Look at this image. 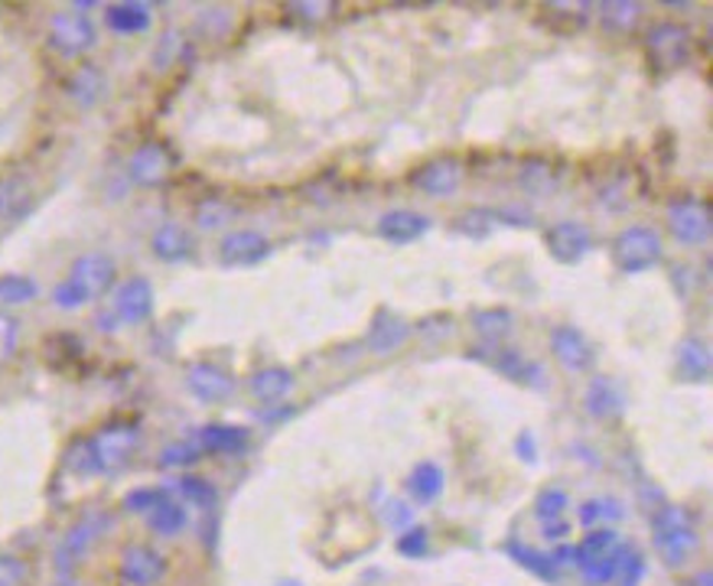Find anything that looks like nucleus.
<instances>
[{
	"instance_id": "6e6552de",
	"label": "nucleus",
	"mask_w": 713,
	"mask_h": 586,
	"mask_svg": "<svg viewBox=\"0 0 713 586\" xmlns=\"http://www.w3.org/2000/svg\"><path fill=\"white\" fill-rule=\"evenodd\" d=\"M268 254H271V241L255 228H235L218 245V258L228 268H251V264H261Z\"/></svg>"
},
{
	"instance_id": "f03ea898",
	"label": "nucleus",
	"mask_w": 713,
	"mask_h": 586,
	"mask_svg": "<svg viewBox=\"0 0 713 586\" xmlns=\"http://www.w3.org/2000/svg\"><path fill=\"white\" fill-rule=\"evenodd\" d=\"M111 528V512H88L82 514L69 531L60 538L56 551H53V564L60 574H75L82 567V561L95 551V544L108 534Z\"/></svg>"
},
{
	"instance_id": "39448f33",
	"label": "nucleus",
	"mask_w": 713,
	"mask_h": 586,
	"mask_svg": "<svg viewBox=\"0 0 713 586\" xmlns=\"http://www.w3.org/2000/svg\"><path fill=\"white\" fill-rule=\"evenodd\" d=\"M95 40H98V30H95L91 17L82 10H60L50 20V43L66 59L85 56L95 46Z\"/></svg>"
},
{
	"instance_id": "c9c22d12",
	"label": "nucleus",
	"mask_w": 713,
	"mask_h": 586,
	"mask_svg": "<svg viewBox=\"0 0 713 586\" xmlns=\"http://www.w3.org/2000/svg\"><path fill=\"white\" fill-rule=\"evenodd\" d=\"M619 554H623V544L613 551V554H606V557H596V561H586V564H580V574H583V580L590 586H606L616 580V571H619Z\"/></svg>"
},
{
	"instance_id": "5fc2aeb1",
	"label": "nucleus",
	"mask_w": 713,
	"mask_h": 586,
	"mask_svg": "<svg viewBox=\"0 0 713 586\" xmlns=\"http://www.w3.org/2000/svg\"><path fill=\"white\" fill-rule=\"evenodd\" d=\"M541 531H544V538H548V541H564V538L571 534V524L558 518V524H554V521H544V528H541Z\"/></svg>"
},
{
	"instance_id": "49530a36",
	"label": "nucleus",
	"mask_w": 713,
	"mask_h": 586,
	"mask_svg": "<svg viewBox=\"0 0 713 586\" xmlns=\"http://www.w3.org/2000/svg\"><path fill=\"white\" fill-rule=\"evenodd\" d=\"M17 346H20V323H17V316L0 310V366L7 359H13Z\"/></svg>"
},
{
	"instance_id": "7c9ffc66",
	"label": "nucleus",
	"mask_w": 713,
	"mask_h": 586,
	"mask_svg": "<svg viewBox=\"0 0 713 586\" xmlns=\"http://www.w3.org/2000/svg\"><path fill=\"white\" fill-rule=\"evenodd\" d=\"M518 183L521 189H528V196H548L554 186H558V176H554V166L544 163V160H528L518 173Z\"/></svg>"
},
{
	"instance_id": "9b49d317",
	"label": "nucleus",
	"mask_w": 713,
	"mask_h": 586,
	"mask_svg": "<svg viewBox=\"0 0 713 586\" xmlns=\"http://www.w3.org/2000/svg\"><path fill=\"white\" fill-rule=\"evenodd\" d=\"M115 278H118V264H115L108 254H101V251H91V254L75 258V264H72L69 271V281H75L91 300L111 291V287H115Z\"/></svg>"
},
{
	"instance_id": "864d4df0",
	"label": "nucleus",
	"mask_w": 713,
	"mask_h": 586,
	"mask_svg": "<svg viewBox=\"0 0 713 586\" xmlns=\"http://www.w3.org/2000/svg\"><path fill=\"white\" fill-rule=\"evenodd\" d=\"M515 449H518V456H521V459L538 463V446H534V437H531V434H521L518 443H515Z\"/></svg>"
},
{
	"instance_id": "79ce46f5",
	"label": "nucleus",
	"mask_w": 713,
	"mask_h": 586,
	"mask_svg": "<svg viewBox=\"0 0 713 586\" xmlns=\"http://www.w3.org/2000/svg\"><path fill=\"white\" fill-rule=\"evenodd\" d=\"M568 492L564 489H541L538 492V499H534V514L541 518V524L544 521H558L564 509H568Z\"/></svg>"
},
{
	"instance_id": "a878e982",
	"label": "nucleus",
	"mask_w": 713,
	"mask_h": 586,
	"mask_svg": "<svg viewBox=\"0 0 713 586\" xmlns=\"http://www.w3.org/2000/svg\"><path fill=\"white\" fill-rule=\"evenodd\" d=\"M678 375L684 381H694V384H704L711 378V349L701 339L681 343V349H678Z\"/></svg>"
},
{
	"instance_id": "dca6fc26",
	"label": "nucleus",
	"mask_w": 713,
	"mask_h": 586,
	"mask_svg": "<svg viewBox=\"0 0 713 586\" xmlns=\"http://www.w3.org/2000/svg\"><path fill=\"white\" fill-rule=\"evenodd\" d=\"M460 183H463V166H460V160H453V156L430 160L428 166H421L418 176H414V186L424 189L428 196H436V199L453 196V193L460 189Z\"/></svg>"
},
{
	"instance_id": "cd10ccee",
	"label": "nucleus",
	"mask_w": 713,
	"mask_h": 586,
	"mask_svg": "<svg viewBox=\"0 0 713 586\" xmlns=\"http://www.w3.org/2000/svg\"><path fill=\"white\" fill-rule=\"evenodd\" d=\"M619 534L613 528H590L586 538L573 547V564H586V561H596V557H606L619 547Z\"/></svg>"
},
{
	"instance_id": "c03bdc74",
	"label": "nucleus",
	"mask_w": 713,
	"mask_h": 586,
	"mask_svg": "<svg viewBox=\"0 0 713 586\" xmlns=\"http://www.w3.org/2000/svg\"><path fill=\"white\" fill-rule=\"evenodd\" d=\"M235 219V209L228 203H203L199 213H196V225L203 231H215V228H225Z\"/></svg>"
},
{
	"instance_id": "1a4fd4ad",
	"label": "nucleus",
	"mask_w": 713,
	"mask_h": 586,
	"mask_svg": "<svg viewBox=\"0 0 713 586\" xmlns=\"http://www.w3.org/2000/svg\"><path fill=\"white\" fill-rule=\"evenodd\" d=\"M544 241H548V251L554 254V261H561V264H580L593 251V231L583 221L551 225Z\"/></svg>"
},
{
	"instance_id": "ea45409f",
	"label": "nucleus",
	"mask_w": 713,
	"mask_h": 586,
	"mask_svg": "<svg viewBox=\"0 0 713 586\" xmlns=\"http://www.w3.org/2000/svg\"><path fill=\"white\" fill-rule=\"evenodd\" d=\"M180 492H183V499H190L199 509H213L215 502H218L215 486L209 479H203V476H183L180 479Z\"/></svg>"
},
{
	"instance_id": "2f4dec72",
	"label": "nucleus",
	"mask_w": 713,
	"mask_h": 586,
	"mask_svg": "<svg viewBox=\"0 0 713 586\" xmlns=\"http://www.w3.org/2000/svg\"><path fill=\"white\" fill-rule=\"evenodd\" d=\"M186 521H190V512L180 506V502H163L160 509H153V512L147 514V524H150V531L153 534H160V538H173V534H180L183 528H186Z\"/></svg>"
},
{
	"instance_id": "de8ad7c7",
	"label": "nucleus",
	"mask_w": 713,
	"mask_h": 586,
	"mask_svg": "<svg viewBox=\"0 0 713 586\" xmlns=\"http://www.w3.org/2000/svg\"><path fill=\"white\" fill-rule=\"evenodd\" d=\"M428 528H408L404 534H398V554L401 557H424L428 554Z\"/></svg>"
},
{
	"instance_id": "5701e85b",
	"label": "nucleus",
	"mask_w": 713,
	"mask_h": 586,
	"mask_svg": "<svg viewBox=\"0 0 713 586\" xmlns=\"http://www.w3.org/2000/svg\"><path fill=\"white\" fill-rule=\"evenodd\" d=\"M290 388H293V375L281 366L261 368V371H255V375H251V381H248V391H251L261 404H274V401H281V398L290 394Z\"/></svg>"
},
{
	"instance_id": "423d86ee",
	"label": "nucleus",
	"mask_w": 713,
	"mask_h": 586,
	"mask_svg": "<svg viewBox=\"0 0 713 586\" xmlns=\"http://www.w3.org/2000/svg\"><path fill=\"white\" fill-rule=\"evenodd\" d=\"M668 228L674 235L678 245H688V248H698V245H707L711 241V209L701 203V199H674L668 206Z\"/></svg>"
},
{
	"instance_id": "4468645a",
	"label": "nucleus",
	"mask_w": 713,
	"mask_h": 586,
	"mask_svg": "<svg viewBox=\"0 0 713 586\" xmlns=\"http://www.w3.org/2000/svg\"><path fill=\"white\" fill-rule=\"evenodd\" d=\"M186 388L206 404H225L235 394V378L213 362H196L186 371Z\"/></svg>"
},
{
	"instance_id": "2eb2a0df",
	"label": "nucleus",
	"mask_w": 713,
	"mask_h": 586,
	"mask_svg": "<svg viewBox=\"0 0 713 586\" xmlns=\"http://www.w3.org/2000/svg\"><path fill=\"white\" fill-rule=\"evenodd\" d=\"M176 166V156L173 150L163 144H143L138 146V153L131 156V180L138 186H160L170 180Z\"/></svg>"
},
{
	"instance_id": "b1692460",
	"label": "nucleus",
	"mask_w": 713,
	"mask_h": 586,
	"mask_svg": "<svg viewBox=\"0 0 713 586\" xmlns=\"http://www.w3.org/2000/svg\"><path fill=\"white\" fill-rule=\"evenodd\" d=\"M108 91V78L98 66H82L69 78V98L78 108H95Z\"/></svg>"
},
{
	"instance_id": "8fccbe9b",
	"label": "nucleus",
	"mask_w": 713,
	"mask_h": 586,
	"mask_svg": "<svg viewBox=\"0 0 713 586\" xmlns=\"http://www.w3.org/2000/svg\"><path fill=\"white\" fill-rule=\"evenodd\" d=\"M26 577V564L13 554H0V586H20Z\"/></svg>"
},
{
	"instance_id": "7ed1b4c3",
	"label": "nucleus",
	"mask_w": 713,
	"mask_h": 586,
	"mask_svg": "<svg viewBox=\"0 0 713 586\" xmlns=\"http://www.w3.org/2000/svg\"><path fill=\"white\" fill-rule=\"evenodd\" d=\"M661 251H665L661 235L648 225L623 228L613 241V261L626 274H642L648 268H655L661 261Z\"/></svg>"
},
{
	"instance_id": "3c124183",
	"label": "nucleus",
	"mask_w": 713,
	"mask_h": 586,
	"mask_svg": "<svg viewBox=\"0 0 713 586\" xmlns=\"http://www.w3.org/2000/svg\"><path fill=\"white\" fill-rule=\"evenodd\" d=\"M176 43H183V36H180V33H170V36H166V40L160 43V50H156V59H153V63H156V69H160V66H163V69L170 66V56H173V53L180 50Z\"/></svg>"
},
{
	"instance_id": "412c9836",
	"label": "nucleus",
	"mask_w": 713,
	"mask_h": 586,
	"mask_svg": "<svg viewBox=\"0 0 713 586\" xmlns=\"http://www.w3.org/2000/svg\"><path fill=\"white\" fill-rule=\"evenodd\" d=\"M411 336V326L398 316V313H391V310H381L375 319H371V333H368V346L375 349V352H391V349H398L404 339Z\"/></svg>"
},
{
	"instance_id": "f8f14e48",
	"label": "nucleus",
	"mask_w": 713,
	"mask_h": 586,
	"mask_svg": "<svg viewBox=\"0 0 713 586\" xmlns=\"http://www.w3.org/2000/svg\"><path fill=\"white\" fill-rule=\"evenodd\" d=\"M36 206V189L33 180L23 173H3L0 176V225H17L23 221Z\"/></svg>"
},
{
	"instance_id": "a19ab883",
	"label": "nucleus",
	"mask_w": 713,
	"mask_h": 586,
	"mask_svg": "<svg viewBox=\"0 0 713 586\" xmlns=\"http://www.w3.org/2000/svg\"><path fill=\"white\" fill-rule=\"evenodd\" d=\"M203 456V449L196 446V440H180V443H170L163 453H160V466L166 469H180V466H193L196 459Z\"/></svg>"
},
{
	"instance_id": "f704fd0d",
	"label": "nucleus",
	"mask_w": 713,
	"mask_h": 586,
	"mask_svg": "<svg viewBox=\"0 0 713 586\" xmlns=\"http://www.w3.org/2000/svg\"><path fill=\"white\" fill-rule=\"evenodd\" d=\"M473 326H476V333H479L483 339L499 343L501 336L511 329V313H508V310H501V306L479 310V313H473Z\"/></svg>"
},
{
	"instance_id": "393cba45",
	"label": "nucleus",
	"mask_w": 713,
	"mask_h": 586,
	"mask_svg": "<svg viewBox=\"0 0 713 586\" xmlns=\"http://www.w3.org/2000/svg\"><path fill=\"white\" fill-rule=\"evenodd\" d=\"M105 23H108L115 33L131 36V33H143V30L153 23V17H150V7H147V3L125 0V3H111V7L105 10Z\"/></svg>"
},
{
	"instance_id": "58836bf2",
	"label": "nucleus",
	"mask_w": 713,
	"mask_h": 586,
	"mask_svg": "<svg viewBox=\"0 0 713 586\" xmlns=\"http://www.w3.org/2000/svg\"><path fill=\"white\" fill-rule=\"evenodd\" d=\"M645 577V557L636 551V547H629V544H623V554H619V571H616V580L613 586H639Z\"/></svg>"
},
{
	"instance_id": "a211bd4d",
	"label": "nucleus",
	"mask_w": 713,
	"mask_h": 586,
	"mask_svg": "<svg viewBox=\"0 0 713 586\" xmlns=\"http://www.w3.org/2000/svg\"><path fill=\"white\" fill-rule=\"evenodd\" d=\"M551 352L558 356L561 366L571 368V371H583V368L593 366V346L576 326H558L551 333Z\"/></svg>"
},
{
	"instance_id": "9d476101",
	"label": "nucleus",
	"mask_w": 713,
	"mask_h": 586,
	"mask_svg": "<svg viewBox=\"0 0 713 586\" xmlns=\"http://www.w3.org/2000/svg\"><path fill=\"white\" fill-rule=\"evenodd\" d=\"M153 316V287L147 278H131L125 281L118 293H115V306H111V319L125 323V326H138Z\"/></svg>"
},
{
	"instance_id": "473e14b6",
	"label": "nucleus",
	"mask_w": 713,
	"mask_h": 586,
	"mask_svg": "<svg viewBox=\"0 0 713 586\" xmlns=\"http://www.w3.org/2000/svg\"><path fill=\"white\" fill-rule=\"evenodd\" d=\"M619 518H626V506L613 496H599L580 506V521L586 528H596V524L606 528V521H619Z\"/></svg>"
},
{
	"instance_id": "0eeeda50",
	"label": "nucleus",
	"mask_w": 713,
	"mask_h": 586,
	"mask_svg": "<svg viewBox=\"0 0 713 586\" xmlns=\"http://www.w3.org/2000/svg\"><path fill=\"white\" fill-rule=\"evenodd\" d=\"M88 443H91L98 473H105V469H115V466H121V463L131 459V453L141 443V427L138 424H108Z\"/></svg>"
},
{
	"instance_id": "bb28decb",
	"label": "nucleus",
	"mask_w": 713,
	"mask_h": 586,
	"mask_svg": "<svg viewBox=\"0 0 713 586\" xmlns=\"http://www.w3.org/2000/svg\"><path fill=\"white\" fill-rule=\"evenodd\" d=\"M443 482H446V479H443V469H440L436 463H418V466L411 469V476H408V492H411L414 502L430 506V502L440 499Z\"/></svg>"
},
{
	"instance_id": "37998d69",
	"label": "nucleus",
	"mask_w": 713,
	"mask_h": 586,
	"mask_svg": "<svg viewBox=\"0 0 713 586\" xmlns=\"http://www.w3.org/2000/svg\"><path fill=\"white\" fill-rule=\"evenodd\" d=\"M66 469L72 473H82V476H95L98 473V463H95V453H91V443L88 440H75L66 453Z\"/></svg>"
},
{
	"instance_id": "e433bc0d",
	"label": "nucleus",
	"mask_w": 713,
	"mask_h": 586,
	"mask_svg": "<svg viewBox=\"0 0 713 586\" xmlns=\"http://www.w3.org/2000/svg\"><path fill=\"white\" fill-rule=\"evenodd\" d=\"M173 496L166 492V489H160V486H143V489H131L128 496H125V512L131 514H150L153 509H160L163 502H170Z\"/></svg>"
},
{
	"instance_id": "ddd939ff",
	"label": "nucleus",
	"mask_w": 713,
	"mask_h": 586,
	"mask_svg": "<svg viewBox=\"0 0 713 586\" xmlns=\"http://www.w3.org/2000/svg\"><path fill=\"white\" fill-rule=\"evenodd\" d=\"M166 577V557L147 544H131L121 554V580L128 586H156Z\"/></svg>"
},
{
	"instance_id": "aec40b11",
	"label": "nucleus",
	"mask_w": 713,
	"mask_h": 586,
	"mask_svg": "<svg viewBox=\"0 0 713 586\" xmlns=\"http://www.w3.org/2000/svg\"><path fill=\"white\" fill-rule=\"evenodd\" d=\"M193 248H196L193 235H190L183 225H176V221H163V225L150 235V251H153L160 261H170V264L186 261V258L193 254Z\"/></svg>"
},
{
	"instance_id": "f257e3e1",
	"label": "nucleus",
	"mask_w": 713,
	"mask_h": 586,
	"mask_svg": "<svg viewBox=\"0 0 713 586\" xmlns=\"http://www.w3.org/2000/svg\"><path fill=\"white\" fill-rule=\"evenodd\" d=\"M651 531H655V551L671 571H681L701 547V538L691 528L684 509L665 506L661 512L651 514Z\"/></svg>"
},
{
	"instance_id": "6ab92c4d",
	"label": "nucleus",
	"mask_w": 713,
	"mask_h": 586,
	"mask_svg": "<svg viewBox=\"0 0 713 586\" xmlns=\"http://www.w3.org/2000/svg\"><path fill=\"white\" fill-rule=\"evenodd\" d=\"M430 228L428 216L414 213V209H391L378 219V235L391 245H411L418 238H424Z\"/></svg>"
},
{
	"instance_id": "c85d7f7f",
	"label": "nucleus",
	"mask_w": 713,
	"mask_h": 586,
	"mask_svg": "<svg viewBox=\"0 0 713 586\" xmlns=\"http://www.w3.org/2000/svg\"><path fill=\"white\" fill-rule=\"evenodd\" d=\"M505 554L515 557L525 571L538 574L541 580H548V584L558 580V561H554V554H541V551L525 547V544H518V541H508V544H505Z\"/></svg>"
},
{
	"instance_id": "6e6d98bb",
	"label": "nucleus",
	"mask_w": 713,
	"mask_h": 586,
	"mask_svg": "<svg viewBox=\"0 0 713 586\" xmlns=\"http://www.w3.org/2000/svg\"><path fill=\"white\" fill-rule=\"evenodd\" d=\"M496 219L511 221V225H531L534 216H531V213H525V209H505V213H499Z\"/></svg>"
},
{
	"instance_id": "603ef678",
	"label": "nucleus",
	"mask_w": 713,
	"mask_h": 586,
	"mask_svg": "<svg viewBox=\"0 0 713 586\" xmlns=\"http://www.w3.org/2000/svg\"><path fill=\"white\" fill-rule=\"evenodd\" d=\"M411 509L404 506V502H391L388 506V524H395V528H411Z\"/></svg>"
},
{
	"instance_id": "72a5a7b5",
	"label": "nucleus",
	"mask_w": 713,
	"mask_h": 586,
	"mask_svg": "<svg viewBox=\"0 0 713 586\" xmlns=\"http://www.w3.org/2000/svg\"><path fill=\"white\" fill-rule=\"evenodd\" d=\"M489 356H493V366L499 368L505 378H511V381H531V378H538L541 371L531 366L525 356H518L515 349H501V346H493L489 349Z\"/></svg>"
},
{
	"instance_id": "4be33fe9",
	"label": "nucleus",
	"mask_w": 713,
	"mask_h": 586,
	"mask_svg": "<svg viewBox=\"0 0 713 586\" xmlns=\"http://www.w3.org/2000/svg\"><path fill=\"white\" fill-rule=\"evenodd\" d=\"M248 431L235 427V424H206L196 434V446L206 453H241L248 446Z\"/></svg>"
},
{
	"instance_id": "4c0bfd02",
	"label": "nucleus",
	"mask_w": 713,
	"mask_h": 586,
	"mask_svg": "<svg viewBox=\"0 0 713 586\" xmlns=\"http://www.w3.org/2000/svg\"><path fill=\"white\" fill-rule=\"evenodd\" d=\"M40 293L36 281L30 278H20V274H3L0 278V303L3 306H17V303H26Z\"/></svg>"
},
{
	"instance_id": "09e8293b",
	"label": "nucleus",
	"mask_w": 713,
	"mask_h": 586,
	"mask_svg": "<svg viewBox=\"0 0 713 586\" xmlns=\"http://www.w3.org/2000/svg\"><path fill=\"white\" fill-rule=\"evenodd\" d=\"M53 300H56V306H63V310H78V306H85L91 296L82 291L75 281H69V278H66V281H63V284L53 291Z\"/></svg>"
},
{
	"instance_id": "4d7b16f0",
	"label": "nucleus",
	"mask_w": 713,
	"mask_h": 586,
	"mask_svg": "<svg viewBox=\"0 0 713 586\" xmlns=\"http://www.w3.org/2000/svg\"><path fill=\"white\" fill-rule=\"evenodd\" d=\"M691 586H713L711 571H701V574H694V580H691Z\"/></svg>"
},
{
	"instance_id": "c756f323",
	"label": "nucleus",
	"mask_w": 713,
	"mask_h": 586,
	"mask_svg": "<svg viewBox=\"0 0 713 586\" xmlns=\"http://www.w3.org/2000/svg\"><path fill=\"white\" fill-rule=\"evenodd\" d=\"M642 17V3H629V0H609L599 7V20L609 33H629L636 30Z\"/></svg>"
},
{
	"instance_id": "f3484780",
	"label": "nucleus",
	"mask_w": 713,
	"mask_h": 586,
	"mask_svg": "<svg viewBox=\"0 0 713 586\" xmlns=\"http://www.w3.org/2000/svg\"><path fill=\"white\" fill-rule=\"evenodd\" d=\"M586 411L596 417V421H616L626 414V391L619 381L613 378H593L586 384Z\"/></svg>"
},
{
	"instance_id": "20e7f679",
	"label": "nucleus",
	"mask_w": 713,
	"mask_h": 586,
	"mask_svg": "<svg viewBox=\"0 0 713 586\" xmlns=\"http://www.w3.org/2000/svg\"><path fill=\"white\" fill-rule=\"evenodd\" d=\"M691 46H694V40H691L688 26H681V23H658L645 36L648 59L658 73L681 69L691 59Z\"/></svg>"
},
{
	"instance_id": "a18cd8bd",
	"label": "nucleus",
	"mask_w": 713,
	"mask_h": 586,
	"mask_svg": "<svg viewBox=\"0 0 713 586\" xmlns=\"http://www.w3.org/2000/svg\"><path fill=\"white\" fill-rule=\"evenodd\" d=\"M456 228L469 238H486L496 228V216L489 209H469L466 216L456 219Z\"/></svg>"
}]
</instances>
